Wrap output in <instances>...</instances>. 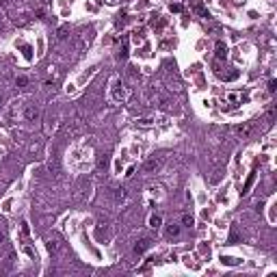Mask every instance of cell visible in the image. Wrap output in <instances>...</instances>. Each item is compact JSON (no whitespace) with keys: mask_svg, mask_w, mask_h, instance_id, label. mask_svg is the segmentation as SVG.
<instances>
[{"mask_svg":"<svg viewBox=\"0 0 277 277\" xmlns=\"http://www.w3.org/2000/svg\"><path fill=\"white\" fill-rule=\"evenodd\" d=\"M253 180H256V173H249V178H247V182H245V186H243V193H249V188H251V184H253Z\"/></svg>","mask_w":277,"mask_h":277,"instance_id":"3957f363","label":"cell"},{"mask_svg":"<svg viewBox=\"0 0 277 277\" xmlns=\"http://www.w3.org/2000/svg\"><path fill=\"white\" fill-rule=\"evenodd\" d=\"M275 80H271V82H268V93H275Z\"/></svg>","mask_w":277,"mask_h":277,"instance_id":"5bb4252c","label":"cell"},{"mask_svg":"<svg viewBox=\"0 0 277 277\" xmlns=\"http://www.w3.org/2000/svg\"><path fill=\"white\" fill-rule=\"evenodd\" d=\"M48 249L50 251H56V243H48Z\"/></svg>","mask_w":277,"mask_h":277,"instance_id":"e0dca14e","label":"cell"},{"mask_svg":"<svg viewBox=\"0 0 277 277\" xmlns=\"http://www.w3.org/2000/svg\"><path fill=\"white\" fill-rule=\"evenodd\" d=\"M147 247H150V240H147V238H143V240H139V243L134 245V251H136V253H143Z\"/></svg>","mask_w":277,"mask_h":277,"instance_id":"7a4b0ae2","label":"cell"},{"mask_svg":"<svg viewBox=\"0 0 277 277\" xmlns=\"http://www.w3.org/2000/svg\"><path fill=\"white\" fill-rule=\"evenodd\" d=\"M195 11H197V13H199L201 17H210V13L204 9V5H201V2H197V5H195Z\"/></svg>","mask_w":277,"mask_h":277,"instance_id":"8992f818","label":"cell"},{"mask_svg":"<svg viewBox=\"0 0 277 277\" xmlns=\"http://www.w3.org/2000/svg\"><path fill=\"white\" fill-rule=\"evenodd\" d=\"M0 243H2V234H0Z\"/></svg>","mask_w":277,"mask_h":277,"instance_id":"ac0fdd59","label":"cell"},{"mask_svg":"<svg viewBox=\"0 0 277 277\" xmlns=\"http://www.w3.org/2000/svg\"><path fill=\"white\" fill-rule=\"evenodd\" d=\"M37 115H39V111H37V108H33V106H30L28 111H26V117H28V119H35Z\"/></svg>","mask_w":277,"mask_h":277,"instance_id":"9c48e42d","label":"cell"},{"mask_svg":"<svg viewBox=\"0 0 277 277\" xmlns=\"http://www.w3.org/2000/svg\"><path fill=\"white\" fill-rule=\"evenodd\" d=\"M158 167H160V160H147L145 162V171H154Z\"/></svg>","mask_w":277,"mask_h":277,"instance_id":"277c9868","label":"cell"},{"mask_svg":"<svg viewBox=\"0 0 277 277\" xmlns=\"http://www.w3.org/2000/svg\"><path fill=\"white\" fill-rule=\"evenodd\" d=\"M65 33H67V28H65V26H63V28H58V37H61V39H63V37H67Z\"/></svg>","mask_w":277,"mask_h":277,"instance_id":"2e32d148","label":"cell"},{"mask_svg":"<svg viewBox=\"0 0 277 277\" xmlns=\"http://www.w3.org/2000/svg\"><path fill=\"white\" fill-rule=\"evenodd\" d=\"M225 56H227V48H225V44H223V41H217V58L223 61Z\"/></svg>","mask_w":277,"mask_h":277,"instance_id":"6da1fadb","label":"cell"},{"mask_svg":"<svg viewBox=\"0 0 277 277\" xmlns=\"http://www.w3.org/2000/svg\"><path fill=\"white\" fill-rule=\"evenodd\" d=\"M108 2H113V0H108Z\"/></svg>","mask_w":277,"mask_h":277,"instance_id":"d6986e66","label":"cell"},{"mask_svg":"<svg viewBox=\"0 0 277 277\" xmlns=\"http://www.w3.org/2000/svg\"><path fill=\"white\" fill-rule=\"evenodd\" d=\"M182 223H184V225H188V227H190V225H193V223H195V219H193V214H184V217H182Z\"/></svg>","mask_w":277,"mask_h":277,"instance_id":"ba28073f","label":"cell"},{"mask_svg":"<svg viewBox=\"0 0 277 277\" xmlns=\"http://www.w3.org/2000/svg\"><path fill=\"white\" fill-rule=\"evenodd\" d=\"M182 9H184V7H182V5H171V11H175V13H180Z\"/></svg>","mask_w":277,"mask_h":277,"instance_id":"4fadbf2b","label":"cell"},{"mask_svg":"<svg viewBox=\"0 0 277 277\" xmlns=\"http://www.w3.org/2000/svg\"><path fill=\"white\" fill-rule=\"evenodd\" d=\"M123 197H126V190H123V188H117V193H115V199L119 201V199H123Z\"/></svg>","mask_w":277,"mask_h":277,"instance_id":"8fae6325","label":"cell"},{"mask_svg":"<svg viewBox=\"0 0 277 277\" xmlns=\"http://www.w3.org/2000/svg\"><path fill=\"white\" fill-rule=\"evenodd\" d=\"M26 85H28V78L19 76V78H17V87H26Z\"/></svg>","mask_w":277,"mask_h":277,"instance_id":"7c38bea8","label":"cell"},{"mask_svg":"<svg viewBox=\"0 0 277 277\" xmlns=\"http://www.w3.org/2000/svg\"><path fill=\"white\" fill-rule=\"evenodd\" d=\"M167 234H169V236H178V234H180V227H178V225H173V223H171L169 227H167Z\"/></svg>","mask_w":277,"mask_h":277,"instance_id":"52a82bcc","label":"cell"},{"mask_svg":"<svg viewBox=\"0 0 277 277\" xmlns=\"http://www.w3.org/2000/svg\"><path fill=\"white\" fill-rule=\"evenodd\" d=\"M150 225L154 229H158V227H160V217H158V214H152V217H150Z\"/></svg>","mask_w":277,"mask_h":277,"instance_id":"5b68a950","label":"cell"},{"mask_svg":"<svg viewBox=\"0 0 277 277\" xmlns=\"http://www.w3.org/2000/svg\"><path fill=\"white\" fill-rule=\"evenodd\" d=\"M236 240H238V234H236V232H232V236H229V243H236Z\"/></svg>","mask_w":277,"mask_h":277,"instance_id":"9a60e30c","label":"cell"},{"mask_svg":"<svg viewBox=\"0 0 277 277\" xmlns=\"http://www.w3.org/2000/svg\"><path fill=\"white\" fill-rule=\"evenodd\" d=\"M236 132H238V134H249L251 128H249V126H238V128H236Z\"/></svg>","mask_w":277,"mask_h":277,"instance_id":"30bf717a","label":"cell"}]
</instances>
